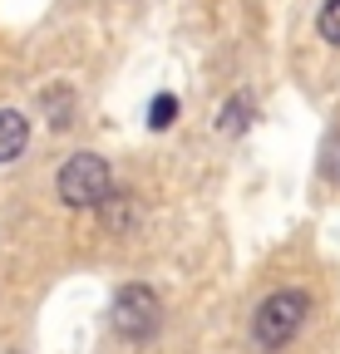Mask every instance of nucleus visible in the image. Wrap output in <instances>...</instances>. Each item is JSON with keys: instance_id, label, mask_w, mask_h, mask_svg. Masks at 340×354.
<instances>
[{"instance_id": "nucleus-2", "label": "nucleus", "mask_w": 340, "mask_h": 354, "mask_svg": "<svg viewBox=\"0 0 340 354\" xmlns=\"http://www.w3.org/2000/svg\"><path fill=\"white\" fill-rule=\"evenodd\" d=\"M55 187H60V202H64V207L84 212V207H99V202L114 192V172H109V162H104L99 153H74V158L60 167Z\"/></svg>"}, {"instance_id": "nucleus-7", "label": "nucleus", "mask_w": 340, "mask_h": 354, "mask_svg": "<svg viewBox=\"0 0 340 354\" xmlns=\"http://www.w3.org/2000/svg\"><path fill=\"white\" fill-rule=\"evenodd\" d=\"M173 118H178V99L173 94H158L153 104H148V128H173Z\"/></svg>"}, {"instance_id": "nucleus-3", "label": "nucleus", "mask_w": 340, "mask_h": 354, "mask_svg": "<svg viewBox=\"0 0 340 354\" xmlns=\"http://www.w3.org/2000/svg\"><path fill=\"white\" fill-rule=\"evenodd\" d=\"M109 325H114V335H118V339L143 344V339H153V335H158V325H163V305H158V295H153L148 286H123V290L114 295Z\"/></svg>"}, {"instance_id": "nucleus-10", "label": "nucleus", "mask_w": 340, "mask_h": 354, "mask_svg": "<svg viewBox=\"0 0 340 354\" xmlns=\"http://www.w3.org/2000/svg\"><path fill=\"white\" fill-rule=\"evenodd\" d=\"M321 39L340 44V0H325V10H321Z\"/></svg>"}, {"instance_id": "nucleus-5", "label": "nucleus", "mask_w": 340, "mask_h": 354, "mask_svg": "<svg viewBox=\"0 0 340 354\" xmlns=\"http://www.w3.org/2000/svg\"><path fill=\"white\" fill-rule=\"evenodd\" d=\"M247 123H251V99L247 94H232L222 104V113H217V133H242Z\"/></svg>"}, {"instance_id": "nucleus-1", "label": "nucleus", "mask_w": 340, "mask_h": 354, "mask_svg": "<svg viewBox=\"0 0 340 354\" xmlns=\"http://www.w3.org/2000/svg\"><path fill=\"white\" fill-rule=\"evenodd\" d=\"M306 315H311V295L306 290H276V295H267L257 305V315H251V339H257L262 354H276V349H286L296 335H301Z\"/></svg>"}, {"instance_id": "nucleus-9", "label": "nucleus", "mask_w": 340, "mask_h": 354, "mask_svg": "<svg viewBox=\"0 0 340 354\" xmlns=\"http://www.w3.org/2000/svg\"><path fill=\"white\" fill-rule=\"evenodd\" d=\"M45 109L55 113L50 123H55V128H64V123H69V113H74V99L64 94V88H55V94H45Z\"/></svg>"}, {"instance_id": "nucleus-4", "label": "nucleus", "mask_w": 340, "mask_h": 354, "mask_svg": "<svg viewBox=\"0 0 340 354\" xmlns=\"http://www.w3.org/2000/svg\"><path fill=\"white\" fill-rule=\"evenodd\" d=\"M30 143V118L15 109H0V162H15Z\"/></svg>"}, {"instance_id": "nucleus-6", "label": "nucleus", "mask_w": 340, "mask_h": 354, "mask_svg": "<svg viewBox=\"0 0 340 354\" xmlns=\"http://www.w3.org/2000/svg\"><path fill=\"white\" fill-rule=\"evenodd\" d=\"M99 207H104V227L109 232H129L134 227V212H129V197H123V192H109Z\"/></svg>"}, {"instance_id": "nucleus-8", "label": "nucleus", "mask_w": 340, "mask_h": 354, "mask_svg": "<svg viewBox=\"0 0 340 354\" xmlns=\"http://www.w3.org/2000/svg\"><path fill=\"white\" fill-rule=\"evenodd\" d=\"M321 172L330 177V183H340V133H330V138L321 143Z\"/></svg>"}]
</instances>
